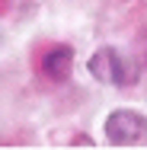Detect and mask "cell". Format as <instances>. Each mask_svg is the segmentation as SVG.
Segmentation results:
<instances>
[{"mask_svg":"<svg viewBox=\"0 0 147 150\" xmlns=\"http://www.w3.org/2000/svg\"><path fill=\"white\" fill-rule=\"evenodd\" d=\"M106 137L112 147H134L147 141V115L134 109H118L106 118Z\"/></svg>","mask_w":147,"mask_h":150,"instance_id":"1","label":"cell"},{"mask_svg":"<svg viewBox=\"0 0 147 150\" xmlns=\"http://www.w3.org/2000/svg\"><path fill=\"white\" fill-rule=\"evenodd\" d=\"M89 74L96 80H102V83L125 86V83H134L138 80V64L128 61L125 54H118L115 48H99L89 58Z\"/></svg>","mask_w":147,"mask_h":150,"instance_id":"2","label":"cell"},{"mask_svg":"<svg viewBox=\"0 0 147 150\" xmlns=\"http://www.w3.org/2000/svg\"><path fill=\"white\" fill-rule=\"evenodd\" d=\"M70 67H74V48H67V45H55L42 54V74L55 83L67 80Z\"/></svg>","mask_w":147,"mask_h":150,"instance_id":"3","label":"cell"}]
</instances>
